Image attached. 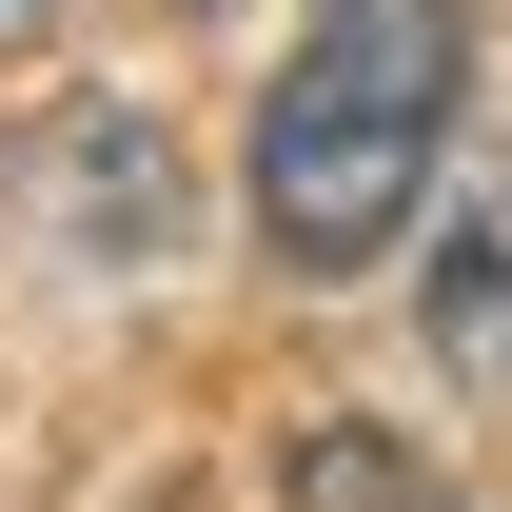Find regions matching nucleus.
Segmentation results:
<instances>
[{
  "instance_id": "20e7f679",
  "label": "nucleus",
  "mask_w": 512,
  "mask_h": 512,
  "mask_svg": "<svg viewBox=\"0 0 512 512\" xmlns=\"http://www.w3.org/2000/svg\"><path fill=\"white\" fill-rule=\"evenodd\" d=\"M276 512H453V473H434L414 434H375V414H335V434H296Z\"/></svg>"
},
{
  "instance_id": "39448f33",
  "label": "nucleus",
  "mask_w": 512,
  "mask_h": 512,
  "mask_svg": "<svg viewBox=\"0 0 512 512\" xmlns=\"http://www.w3.org/2000/svg\"><path fill=\"white\" fill-rule=\"evenodd\" d=\"M0 40H40V0H0Z\"/></svg>"
},
{
  "instance_id": "f257e3e1",
  "label": "nucleus",
  "mask_w": 512,
  "mask_h": 512,
  "mask_svg": "<svg viewBox=\"0 0 512 512\" xmlns=\"http://www.w3.org/2000/svg\"><path fill=\"white\" fill-rule=\"evenodd\" d=\"M453 99H473V0H316L296 79L256 99V237L296 276H355L414 217Z\"/></svg>"
},
{
  "instance_id": "f03ea898",
  "label": "nucleus",
  "mask_w": 512,
  "mask_h": 512,
  "mask_svg": "<svg viewBox=\"0 0 512 512\" xmlns=\"http://www.w3.org/2000/svg\"><path fill=\"white\" fill-rule=\"evenodd\" d=\"M20 237H60V256H158L178 237V158L138 119H60L40 158H20Z\"/></svg>"
},
{
  "instance_id": "7ed1b4c3",
  "label": "nucleus",
  "mask_w": 512,
  "mask_h": 512,
  "mask_svg": "<svg viewBox=\"0 0 512 512\" xmlns=\"http://www.w3.org/2000/svg\"><path fill=\"white\" fill-rule=\"evenodd\" d=\"M434 355L473 394H512V158H473V197H453V237H434Z\"/></svg>"
}]
</instances>
